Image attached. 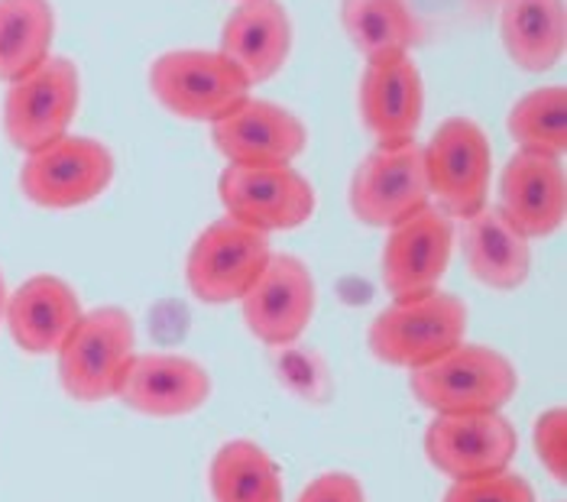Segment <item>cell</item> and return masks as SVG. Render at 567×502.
<instances>
[{"instance_id":"e0dca14e","label":"cell","mask_w":567,"mask_h":502,"mask_svg":"<svg viewBox=\"0 0 567 502\" xmlns=\"http://www.w3.org/2000/svg\"><path fill=\"white\" fill-rule=\"evenodd\" d=\"M357 107L377 146H399L415 140V130L425 117V82L419 65L409 55L367 65L357 91Z\"/></svg>"},{"instance_id":"4316f807","label":"cell","mask_w":567,"mask_h":502,"mask_svg":"<svg viewBox=\"0 0 567 502\" xmlns=\"http://www.w3.org/2000/svg\"><path fill=\"white\" fill-rule=\"evenodd\" d=\"M532 448L542 467L558 480H567V412L561 406L545 409L532 428Z\"/></svg>"},{"instance_id":"9c48e42d","label":"cell","mask_w":567,"mask_h":502,"mask_svg":"<svg viewBox=\"0 0 567 502\" xmlns=\"http://www.w3.org/2000/svg\"><path fill=\"white\" fill-rule=\"evenodd\" d=\"M432 205L425 153L415 140L377 146L350 178V211L360 224L390 230Z\"/></svg>"},{"instance_id":"5bb4252c","label":"cell","mask_w":567,"mask_h":502,"mask_svg":"<svg viewBox=\"0 0 567 502\" xmlns=\"http://www.w3.org/2000/svg\"><path fill=\"white\" fill-rule=\"evenodd\" d=\"M212 140L227 166H292L308 146L306 124L260 98H247L212 124Z\"/></svg>"},{"instance_id":"2e32d148","label":"cell","mask_w":567,"mask_h":502,"mask_svg":"<svg viewBox=\"0 0 567 502\" xmlns=\"http://www.w3.org/2000/svg\"><path fill=\"white\" fill-rule=\"evenodd\" d=\"M499 214L525 240L551 237L565 227L567 182L555 156L519 150L499 175Z\"/></svg>"},{"instance_id":"7c38bea8","label":"cell","mask_w":567,"mask_h":502,"mask_svg":"<svg viewBox=\"0 0 567 502\" xmlns=\"http://www.w3.org/2000/svg\"><path fill=\"white\" fill-rule=\"evenodd\" d=\"M519 434L503 412L435 416L425 428V458L447 480H474L509 470Z\"/></svg>"},{"instance_id":"d4e9b609","label":"cell","mask_w":567,"mask_h":502,"mask_svg":"<svg viewBox=\"0 0 567 502\" xmlns=\"http://www.w3.org/2000/svg\"><path fill=\"white\" fill-rule=\"evenodd\" d=\"M509 136L525 153L561 160L567 150V88H535L509 111Z\"/></svg>"},{"instance_id":"cb8c5ba5","label":"cell","mask_w":567,"mask_h":502,"mask_svg":"<svg viewBox=\"0 0 567 502\" xmlns=\"http://www.w3.org/2000/svg\"><path fill=\"white\" fill-rule=\"evenodd\" d=\"M215 502H282V473L257 441L237 438L220 444L208 467Z\"/></svg>"},{"instance_id":"f1b7e54d","label":"cell","mask_w":567,"mask_h":502,"mask_svg":"<svg viewBox=\"0 0 567 502\" xmlns=\"http://www.w3.org/2000/svg\"><path fill=\"white\" fill-rule=\"evenodd\" d=\"M3 308H7V283H3V273H0V321H3Z\"/></svg>"},{"instance_id":"277c9868","label":"cell","mask_w":567,"mask_h":502,"mask_svg":"<svg viewBox=\"0 0 567 502\" xmlns=\"http://www.w3.org/2000/svg\"><path fill=\"white\" fill-rule=\"evenodd\" d=\"M150 91L175 117L212 126L250 98V82L218 49H173L150 65Z\"/></svg>"},{"instance_id":"44dd1931","label":"cell","mask_w":567,"mask_h":502,"mask_svg":"<svg viewBox=\"0 0 567 502\" xmlns=\"http://www.w3.org/2000/svg\"><path fill=\"white\" fill-rule=\"evenodd\" d=\"M499 40L528 75L555 69L567 45L565 0H503Z\"/></svg>"},{"instance_id":"83f0119b","label":"cell","mask_w":567,"mask_h":502,"mask_svg":"<svg viewBox=\"0 0 567 502\" xmlns=\"http://www.w3.org/2000/svg\"><path fill=\"white\" fill-rule=\"evenodd\" d=\"M296 502H367L360 480L344 470H328L315 477Z\"/></svg>"},{"instance_id":"52a82bcc","label":"cell","mask_w":567,"mask_h":502,"mask_svg":"<svg viewBox=\"0 0 567 502\" xmlns=\"http://www.w3.org/2000/svg\"><path fill=\"white\" fill-rule=\"evenodd\" d=\"M224 217L262 237L296 230L311 221L318 195L296 166H227L218 178Z\"/></svg>"},{"instance_id":"d6986e66","label":"cell","mask_w":567,"mask_h":502,"mask_svg":"<svg viewBox=\"0 0 567 502\" xmlns=\"http://www.w3.org/2000/svg\"><path fill=\"white\" fill-rule=\"evenodd\" d=\"M292 17L279 0H244L220 30V55L254 84L272 82L292 55Z\"/></svg>"},{"instance_id":"5b68a950","label":"cell","mask_w":567,"mask_h":502,"mask_svg":"<svg viewBox=\"0 0 567 502\" xmlns=\"http://www.w3.org/2000/svg\"><path fill=\"white\" fill-rule=\"evenodd\" d=\"M82 101V75L79 65L65 55H49L43 65L10 82L3 98V133L13 150L37 153L59 136L79 114Z\"/></svg>"},{"instance_id":"f546056e","label":"cell","mask_w":567,"mask_h":502,"mask_svg":"<svg viewBox=\"0 0 567 502\" xmlns=\"http://www.w3.org/2000/svg\"><path fill=\"white\" fill-rule=\"evenodd\" d=\"M240 3H244V0H240Z\"/></svg>"},{"instance_id":"9a60e30c","label":"cell","mask_w":567,"mask_h":502,"mask_svg":"<svg viewBox=\"0 0 567 502\" xmlns=\"http://www.w3.org/2000/svg\"><path fill=\"white\" fill-rule=\"evenodd\" d=\"M215 392L212 373L185 354H136L117 399L146 419H185Z\"/></svg>"},{"instance_id":"603a6c76","label":"cell","mask_w":567,"mask_h":502,"mask_svg":"<svg viewBox=\"0 0 567 502\" xmlns=\"http://www.w3.org/2000/svg\"><path fill=\"white\" fill-rule=\"evenodd\" d=\"M55 10L49 0H0V79L17 82L52 55Z\"/></svg>"},{"instance_id":"ffe728a7","label":"cell","mask_w":567,"mask_h":502,"mask_svg":"<svg viewBox=\"0 0 567 502\" xmlns=\"http://www.w3.org/2000/svg\"><path fill=\"white\" fill-rule=\"evenodd\" d=\"M461 250L471 276L496 293H513L525 286L532 269V250L523 234L499 214V208H481L461 221Z\"/></svg>"},{"instance_id":"30bf717a","label":"cell","mask_w":567,"mask_h":502,"mask_svg":"<svg viewBox=\"0 0 567 502\" xmlns=\"http://www.w3.org/2000/svg\"><path fill=\"white\" fill-rule=\"evenodd\" d=\"M269 256L272 247L262 234L230 217H220L195 237L188 250V289L205 305H234L257 283Z\"/></svg>"},{"instance_id":"484cf974","label":"cell","mask_w":567,"mask_h":502,"mask_svg":"<svg viewBox=\"0 0 567 502\" xmlns=\"http://www.w3.org/2000/svg\"><path fill=\"white\" fill-rule=\"evenodd\" d=\"M441 502H535V490L523 473L499 470L474 480H451Z\"/></svg>"},{"instance_id":"4fadbf2b","label":"cell","mask_w":567,"mask_h":502,"mask_svg":"<svg viewBox=\"0 0 567 502\" xmlns=\"http://www.w3.org/2000/svg\"><path fill=\"white\" fill-rule=\"evenodd\" d=\"M457 244L454 221L435 205L390 227L383 244V286L393 301L435 293Z\"/></svg>"},{"instance_id":"7a4b0ae2","label":"cell","mask_w":567,"mask_h":502,"mask_svg":"<svg viewBox=\"0 0 567 502\" xmlns=\"http://www.w3.org/2000/svg\"><path fill=\"white\" fill-rule=\"evenodd\" d=\"M136 357V325L121 305H101L82 315L55 354L59 382L75 402H107Z\"/></svg>"},{"instance_id":"6da1fadb","label":"cell","mask_w":567,"mask_h":502,"mask_svg":"<svg viewBox=\"0 0 567 502\" xmlns=\"http://www.w3.org/2000/svg\"><path fill=\"white\" fill-rule=\"evenodd\" d=\"M409 389L432 416L503 412L519 389V373L506 354L461 340L429 367L412 370Z\"/></svg>"},{"instance_id":"8fae6325","label":"cell","mask_w":567,"mask_h":502,"mask_svg":"<svg viewBox=\"0 0 567 502\" xmlns=\"http://www.w3.org/2000/svg\"><path fill=\"white\" fill-rule=\"evenodd\" d=\"M247 331L266 347H289L306 335L315 308L318 286L306 263L292 253H272L257 283L240 298Z\"/></svg>"},{"instance_id":"3957f363","label":"cell","mask_w":567,"mask_h":502,"mask_svg":"<svg viewBox=\"0 0 567 502\" xmlns=\"http://www.w3.org/2000/svg\"><path fill=\"white\" fill-rule=\"evenodd\" d=\"M467 321V305L457 295L435 289L383 308L370 325L367 344L380 363L412 373L457 347L464 340Z\"/></svg>"},{"instance_id":"ba28073f","label":"cell","mask_w":567,"mask_h":502,"mask_svg":"<svg viewBox=\"0 0 567 502\" xmlns=\"http://www.w3.org/2000/svg\"><path fill=\"white\" fill-rule=\"evenodd\" d=\"M425 153V175L432 205L444 211L451 221H464L486 208L489 178H493V153L489 140L477 121L451 117L437 126Z\"/></svg>"},{"instance_id":"ac0fdd59","label":"cell","mask_w":567,"mask_h":502,"mask_svg":"<svg viewBox=\"0 0 567 502\" xmlns=\"http://www.w3.org/2000/svg\"><path fill=\"white\" fill-rule=\"evenodd\" d=\"M82 301L75 289L52 273L30 276L13 295H7L3 321L13 344L33 357H55L72 328L82 321Z\"/></svg>"},{"instance_id":"7402d4cb","label":"cell","mask_w":567,"mask_h":502,"mask_svg":"<svg viewBox=\"0 0 567 502\" xmlns=\"http://www.w3.org/2000/svg\"><path fill=\"white\" fill-rule=\"evenodd\" d=\"M341 27L367 65L405 59L422 33L405 0H341Z\"/></svg>"},{"instance_id":"8992f818","label":"cell","mask_w":567,"mask_h":502,"mask_svg":"<svg viewBox=\"0 0 567 502\" xmlns=\"http://www.w3.org/2000/svg\"><path fill=\"white\" fill-rule=\"evenodd\" d=\"M114 182V156L101 140L59 136L37 153H27L20 166V192L30 205L45 211L85 208Z\"/></svg>"}]
</instances>
